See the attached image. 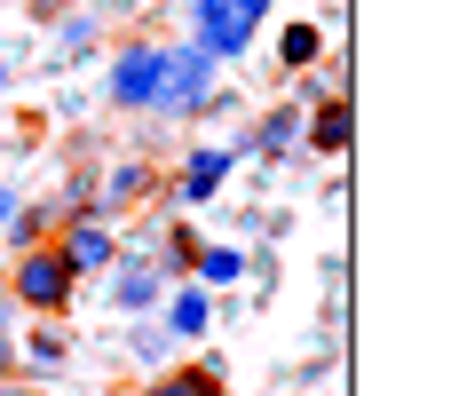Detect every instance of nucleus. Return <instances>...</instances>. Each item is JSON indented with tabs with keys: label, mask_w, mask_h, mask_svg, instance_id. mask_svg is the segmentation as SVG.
<instances>
[{
	"label": "nucleus",
	"mask_w": 459,
	"mask_h": 396,
	"mask_svg": "<svg viewBox=\"0 0 459 396\" xmlns=\"http://www.w3.org/2000/svg\"><path fill=\"white\" fill-rule=\"evenodd\" d=\"M151 396H222V381H214L206 365H190V373H167V381H159Z\"/></svg>",
	"instance_id": "10"
},
{
	"label": "nucleus",
	"mask_w": 459,
	"mask_h": 396,
	"mask_svg": "<svg viewBox=\"0 0 459 396\" xmlns=\"http://www.w3.org/2000/svg\"><path fill=\"white\" fill-rule=\"evenodd\" d=\"M254 24H262V0H198V48L206 56H238L254 40Z\"/></svg>",
	"instance_id": "2"
},
{
	"label": "nucleus",
	"mask_w": 459,
	"mask_h": 396,
	"mask_svg": "<svg viewBox=\"0 0 459 396\" xmlns=\"http://www.w3.org/2000/svg\"><path fill=\"white\" fill-rule=\"evenodd\" d=\"M206 95H214V56H206V48H167V72H159V95H151V103L198 111Z\"/></svg>",
	"instance_id": "1"
},
{
	"label": "nucleus",
	"mask_w": 459,
	"mask_h": 396,
	"mask_svg": "<svg viewBox=\"0 0 459 396\" xmlns=\"http://www.w3.org/2000/svg\"><path fill=\"white\" fill-rule=\"evenodd\" d=\"M175 333H206V294H175Z\"/></svg>",
	"instance_id": "13"
},
{
	"label": "nucleus",
	"mask_w": 459,
	"mask_h": 396,
	"mask_svg": "<svg viewBox=\"0 0 459 396\" xmlns=\"http://www.w3.org/2000/svg\"><path fill=\"white\" fill-rule=\"evenodd\" d=\"M0 222H8V190H0Z\"/></svg>",
	"instance_id": "16"
},
{
	"label": "nucleus",
	"mask_w": 459,
	"mask_h": 396,
	"mask_svg": "<svg viewBox=\"0 0 459 396\" xmlns=\"http://www.w3.org/2000/svg\"><path fill=\"white\" fill-rule=\"evenodd\" d=\"M198 269H206V286H230V277L246 269V254H238V246H206V254H198Z\"/></svg>",
	"instance_id": "11"
},
{
	"label": "nucleus",
	"mask_w": 459,
	"mask_h": 396,
	"mask_svg": "<svg viewBox=\"0 0 459 396\" xmlns=\"http://www.w3.org/2000/svg\"><path fill=\"white\" fill-rule=\"evenodd\" d=\"M159 72H167V48H127V56L111 64V103L143 111V103L159 95Z\"/></svg>",
	"instance_id": "5"
},
{
	"label": "nucleus",
	"mask_w": 459,
	"mask_h": 396,
	"mask_svg": "<svg viewBox=\"0 0 459 396\" xmlns=\"http://www.w3.org/2000/svg\"><path fill=\"white\" fill-rule=\"evenodd\" d=\"M349 135H357V111L349 103H325L317 119H309V143L317 151H349Z\"/></svg>",
	"instance_id": "7"
},
{
	"label": "nucleus",
	"mask_w": 459,
	"mask_h": 396,
	"mask_svg": "<svg viewBox=\"0 0 459 396\" xmlns=\"http://www.w3.org/2000/svg\"><path fill=\"white\" fill-rule=\"evenodd\" d=\"M0 88H8V64H0Z\"/></svg>",
	"instance_id": "18"
},
{
	"label": "nucleus",
	"mask_w": 459,
	"mask_h": 396,
	"mask_svg": "<svg viewBox=\"0 0 459 396\" xmlns=\"http://www.w3.org/2000/svg\"><path fill=\"white\" fill-rule=\"evenodd\" d=\"M277 56H285V64L301 72V64H317V56H325V32H317V24H301V16H293V24H285V40H277Z\"/></svg>",
	"instance_id": "8"
},
{
	"label": "nucleus",
	"mask_w": 459,
	"mask_h": 396,
	"mask_svg": "<svg viewBox=\"0 0 459 396\" xmlns=\"http://www.w3.org/2000/svg\"><path fill=\"white\" fill-rule=\"evenodd\" d=\"M230 175V151H190V167H183V198H214Z\"/></svg>",
	"instance_id": "6"
},
{
	"label": "nucleus",
	"mask_w": 459,
	"mask_h": 396,
	"mask_svg": "<svg viewBox=\"0 0 459 396\" xmlns=\"http://www.w3.org/2000/svg\"><path fill=\"white\" fill-rule=\"evenodd\" d=\"M56 254H64L72 277H88V269H111V262H119V238H111V222H103V215H80L72 230H64Z\"/></svg>",
	"instance_id": "4"
},
{
	"label": "nucleus",
	"mask_w": 459,
	"mask_h": 396,
	"mask_svg": "<svg viewBox=\"0 0 459 396\" xmlns=\"http://www.w3.org/2000/svg\"><path fill=\"white\" fill-rule=\"evenodd\" d=\"M0 341H8V294H0Z\"/></svg>",
	"instance_id": "15"
},
{
	"label": "nucleus",
	"mask_w": 459,
	"mask_h": 396,
	"mask_svg": "<svg viewBox=\"0 0 459 396\" xmlns=\"http://www.w3.org/2000/svg\"><path fill=\"white\" fill-rule=\"evenodd\" d=\"M16 302L48 309V317L72 302V269H64V254H56V246H24V262H16Z\"/></svg>",
	"instance_id": "3"
},
{
	"label": "nucleus",
	"mask_w": 459,
	"mask_h": 396,
	"mask_svg": "<svg viewBox=\"0 0 459 396\" xmlns=\"http://www.w3.org/2000/svg\"><path fill=\"white\" fill-rule=\"evenodd\" d=\"M111 302H119V309H151V302H159V277H151V269H119Z\"/></svg>",
	"instance_id": "9"
},
{
	"label": "nucleus",
	"mask_w": 459,
	"mask_h": 396,
	"mask_svg": "<svg viewBox=\"0 0 459 396\" xmlns=\"http://www.w3.org/2000/svg\"><path fill=\"white\" fill-rule=\"evenodd\" d=\"M24 8H32V16H56V8H64V0H24Z\"/></svg>",
	"instance_id": "14"
},
{
	"label": "nucleus",
	"mask_w": 459,
	"mask_h": 396,
	"mask_svg": "<svg viewBox=\"0 0 459 396\" xmlns=\"http://www.w3.org/2000/svg\"><path fill=\"white\" fill-rule=\"evenodd\" d=\"M24 365H32V373H56V365H64V333H32V341H24Z\"/></svg>",
	"instance_id": "12"
},
{
	"label": "nucleus",
	"mask_w": 459,
	"mask_h": 396,
	"mask_svg": "<svg viewBox=\"0 0 459 396\" xmlns=\"http://www.w3.org/2000/svg\"><path fill=\"white\" fill-rule=\"evenodd\" d=\"M0 396H32V389H0Z\"/></svg>",
	"instance_id": "17"
}]
</instances>
